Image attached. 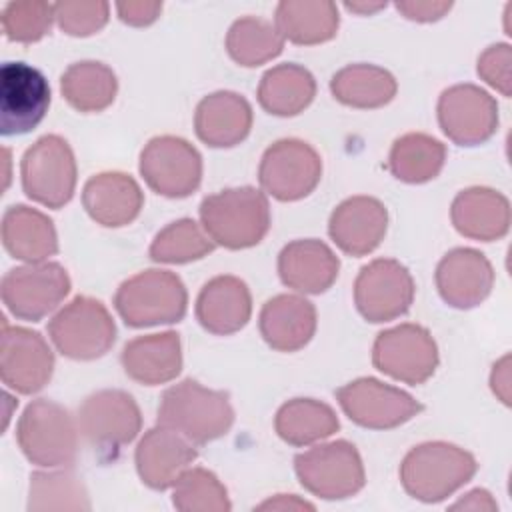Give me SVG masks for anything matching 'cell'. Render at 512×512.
Here are the masks:
<instances>
[{"instance_id":"obj_34","label":"cell","mask_w":512,"mask_h":512,"mask_svg":"<svg viewBox=\"0 0 512 512\" xmlns=\"http://www.w3.org/2000/svg\"><path fill=\"white\" fill-rule=\"evenodd\" d=\"M60 90L78 112H100L114 102L118 80L106 64L86 60L72 64L62 74Z\"/></svg>"},{"instance_id":"obj_3","label":"cell","mask_w":512,"mask_h":512,"mask_svg":"<svg viewBox=\"0 0 512 512\" xmlns=\"http://www.w3.org/2000/svg\"><path fill=\"white\" fill-rule=\"evenodd\" d=\"M476 472V460L464 448L448 442H424L414 446L400 464L404 490L422 502H440Z\"/></svg>"},{"instance_id":"obj_30","label":"cell","mask_w":512,"mask_h":512,"mask_svg":"<svg viewBox=\"0 0 512 512\" xmlns=\"http://www.w3.org/2000/svg\"><path fill=\"white\" fill-rule=\"evenodd\" d=\"M314 76L298 64H280L270 68L258 86L260 106L274 116L300 114L314 100Z\"/></svg>"},{"instance_id":"obj_44","label":"cell","mask_w":512,"mask_h":512,"mask_svg":"<svg viewBox=\"0 0 512 512\" xmlns=\"http://www.w3.org/2000/svg\"><path fill=\"white\" fill-rule=\"evenodd\" d=\"M398 12H402L408 20H416V22H432L442 18L452 4L450 2H420V0H408V2H396Z\"/></svg>"},{"instance_id":"obj_17","label":"cell","mask_w":512,"mask_h":512,"mask_svg":"<svg viewBox=\"0 0 512 512\" xmlns=\"http://www.w3.org/2000/svg\"><path fill=\"white\" fill-rule=\"evenodd\" d=\"M438 122L442 132L460 146L486 142L498 126V104L474 84H456L438 100Z\"/></svg>"},{"instance_id":"obj_10","label":"cell","mask_w":512,"mask_h":512,"mask_svg":"<svg viewBox=\"0 0 512 512\" xmlns=\"http://www.w3.org/2000/svg\"><path fill=\"white\" fill-rule=\"evenodd\" d=\"M372 362L390 378L416 386L434 374L438 348L426 328L400 324L378 334L372 348Z\"/></svg>"},{"instance_id":"obj_31","label":"cell","mask_w":512,"mask_h":512,"mask_svg":"<svg viewBox=\"0 0 512 512\" xmlns=\"http://www.w3.org/2000/svg\"><path fill=\"white\" fill-rule=\"evenodd\" d=\"M338 8L334 2L284 0L276 8V28L294 44H320L338 30Z\"/></svg>"},{"instance_id":"obj_27","label":"cell","mask_w":512,"mask_h":512,"mask_svg":"<svg viewBox=\"0 0 512 512\" xmlns=\"http://www.w3.org/2000/svg\"><path fill=\"white\" fill-rule=\"evenodd\" d=\"M124 372L146 386L170 382L182 370L180 336L176 332L148 334L130 340L122 350Z\"/></svg>"},{"instance_id":"obj_37","label":"cell","mask_w":512,"mask_h":512,"mask_svg":"<svg viewBox=\"0 0 512 512\" xmlns=\"http://www.w3.org/2000/svg\"><path fill=\"white\" fill-rule=\"evenodd\" d=\"M214 250L212 238L194 220L182 218L168 224L156 234L150 244V258L154 262L184 264L204 258Z\"/></svg>"},{"instance_id":"obj_28","label":"cell","mask_w":512,"mask_h":512,"mask_svg":"<svg viewBox=\"0 0 512 512\" xmlns=\"http://www.w3.org/2000/svg\"><path fill=\"white\" fill-rule=\"evenodd\" d=\"M456 230L472 240H498L510 228V204L506 196L490 188L462 190L452 202Z\"/></svg>"},{"instance_id":"obj_22","label":"cell","mask_w":512,"mask_h":512,"mask_svg":"<svg viewBox=\"0 0 512 512\" xmlns=\"http://www.w3.org/2000/svg\"><path fill=\"white\" fill-rule=\"evenodd\" d=\"M82 204L92 220L102 226L118 228L130 224L140 214L144 194L132 176L102 172L86 182Z\"/></svg>"},{"instance_id":"obj_38","label":"cell","mask_w":512,"mask_h":512,"mask_svg":"<svg viewBox=\"0 0 512 512\" xmlns=\"http://www.w3.org/2000/svg\"><path fill=\"white\" fill-rule=\"evenodd\" d=\"M90 502L72 470L34 472L30 476L28 510H88Z\"/></svg>"},{"instance_id":"obj_32","label":"cell","mask_w":512,"mask_h":512,"mask_svg":"<svg viewBox=\"0 0 512 512\" xmlns=\"http://www.w3.org/2000/svg\"><path fill=\"white\" fill-rule=\"evenodd\" d=\"M274 428L284 442L306 446L332 436L340 422L328 404L314 398H294L278 410Z\"/></svg>"},{"instance_id":"obj_13","label":"cell","mask_w":512,"mask_h":512,"mask_svg":"<svg viewBox=\"0 0 512 512\" xmlns=\"http://www.w3.org/2000/svg\"><path fill=\"white\" fill-rule=\"evenodd\" d=\"M50 106L44 74L26 62H6L0 70V132L18 136L36 128Z\"/></svg>"},{"instance_id":"obj_45","label":"cell","mask_w":512,"mask_h":512,"mask_svg":"<svg viewBox=\"0 0 512 512\" xmlns=\"http://www.w3.org/2000/svg\"><path fill=\"white\" fill-rule=\"evenodd\" d=\"M492 390L504 404H510V356H504L492 372Z\"/></svg>"},{"instance_id":"obj_7","label":"cell","mask_w":512,"mask_h":512,"mask_svg":"<svg viewBox=\"0 0 512 512\" xmlns=\"http://www.w3.org/2000/svg\"><path fill=\"white\" fill-rule=\"evenodd\" d=\"M20 174L28 198L48 208H60L70 202L76 188L74 152L64 138L42 136L24 152Z\"/></svg>"},{"instance_id":"obj_39","label":"cell","mask_w":512,"mask_h":512,"mask_svg":"<svg viewBox=\"0 0 512 512\" xmlns=\"http://www.w3.org/2000/svg\"><path fill=\"white\" fill-rule=\"evenodd\" d=\"M172 502L182 512H226L230 500L224 484L204 468H188L174 482Z\"/></svg>"},{"instance_id":"obj_47","label":"cell","mask_w":512,"mask_h":512,"mask_svg":"<svg viewBox=\"0 0 512 512\" xmlns=\"http://www.w3.org/2000/svg\"><path fill=\"white\" fill-rule=\"evenodd\" d=\"M258 510H314V506L304 500H298L294 494H278L274 500L262 502Z\"/></svg>"},{"instance_id":"obj_25","label":"cell","mask_w":512,"mask_h":512,"mask_svg":"<svg viewBox=\"0 0 512 512\" xmlns=\"http://www.w3.org/2000/svg\"><path fill=\"white\" fill-rule=\"evenodd\" d=\"M252 314L248 286L236 276H216L196 300V318L212 334L226 336L246 326Z\"/></svg>"},{"instance_id":"obj_46","label":"cell","mask_w":512,"mask_h":512,"mask_svg":"<svg viewBox=\"0 0 512 512\" xmlns=\"http://www.w3.org/2000/svg\"><path fill=\"white\" fill-rule=\"evenodd\" d=\"M452 508H468V510H496V502L490 498V494L486 490H472L466 494V498L458 500L456 504H452Z\"/></svg>"},{"instance_id":"obj_42","label":"cell","mask_w":512,"mask_h":512,"mask_svg":"<svg viewBox=\"0 0 512 512\" xmlns=\"http://www.w3.org/2000/svg\"><path fill=\"white\" fill-rule=\"evenodd\" d=\"M510 60L512 50L508 44H494L478 58V74L502 96H510Z\"/></svg>"},{"instance_id":"obj_41","label":"cell","mask_w":512,"mask_h":512,"mask_svg":"<svg viewBox=\"0 0 512 512\" xmlns=\"http://www.w3.org/2000/svg\"><path fill=\"white\" fill-rule=\"evenodd\" d=\"M106 2H58L54 4V20L70 36H90L108 20Z\"/></svg>"},{"instance_id":"obj_4","label":"cell","mask_w":512,"mask_h":512,"mask_svg":"<svg viewBox=\"0 0 512 512\" xmlns=\"http://www.w3.org/2000/svg\"><path fill=\"white\" fill-rule=\"evenodd\" d=\"M188 294L182 280L168 270H144L118 288L114 306L128 326L172 324L186 314Z\"/></svg>"},{"instance_id":"obj_43","label":"cell","mask_w":512,"mask_h":512,"mask_svg":"<svg viewBox=\"0 0 512 512\" xmlns=\"http://www.w3.org/2000/svg\"><path fill=\"white\" fill-rule=\"evenodd\" d=\"M116 10L122 22L130 26H148L160 16L162 2H118Z\"/></svg>"},{"instance_id":"obj_2","label":"cell","mask_w":512,"mask_h":512,"mask_svg":"<svg viewBox=\"0 0 512 512\" xmlns=\"http://www.w3.org/2000/svg\"><path fill=\"white\" fill-rule=\"evenodd\" d=\"M200 218L214 244L230 250L256 246L270 228V206L266 196L252 188H228L206 196Z\"/></svg>"},{"instance_id":"obj_48","label":"cell","mask_w":512,"mask_h":512,"mask_svg":"<svg viewBox=\"0 0 512 512\" xmlns=\"http://www.w3.org/2000/svg\"><path fill=\"white\" fill-rule=\"evenodd\" d=\"M386 6V2H378V4H366V2H348L346 4V8L348 10H352V12H358V14H372V12H378V10H382Z\"/></svg>"},{"instance_id":"obj_21","label":"cell","mask_w":512,"mask_h":512,"mask_svg":"<svg viewBox=\"0 0 512 512\" xmlns=\"http://www.w3.org/2000/svg\"><path fill=\"white\" fill-rule=\"evenodd\" d=\"M388 226L384 204L372 196H354L344 200L330 216L328 232L334 244L350 254H370L382 242Z\"/></svg>"},{"instance_id":"obj_11","label":"cell","mask_w":512,"mask_h":512,"mask_svg":"<svg viewBox=\"0 0 512 512\" xmlns=\"http://www.w3.org/2000/svg\"><path fill=\"white\" fill-rule=\"evenodd\" d=\"M322 160L318 152L296 138L274 142L262 156L258 178L262 188L282 202L308 196L320 182Z\"/></svg>"},{"instance_id":"obj_15","label":"cell","mask_w":512,"mask_h":512,"mask_svg":"<svg viewBox=\"0 0 512 512\" xmlns=\"http://www.w3.org/2000/svg\"><path fill=\"white\" fill-rule=\"evenodd\" d=\"M78 428L94 448L116 452L138 436L142 428L140 408L122 390H100L82 402Z\"/></svg>"},{"instance_id":"obj_24","label":"cell","mask_w":512,"mask_h":512,"mask_svg":"<svg viewBox=\"0 0 512 512\" xmlns=\"http://www.w3.org/2000/svg\"><path fill=\"white\" fill-rule=\"evenodd\" d=\"M316 332V308L302 296L278 294L260 312V334L278 352L304 348Z\"/></svg>"},{"instance_id":"obj_20","label":"cell","mask_w":512,"mask_h":512,"mask_svg":"<svg viewBox=\"0 0 512 512\" xmlns=\"http://www.w3.org/2000/svg\"><path fill=\"white\" fill-rule=\"evenodd\" d=\"M494 270L488 258L472 248L448 252L436 268V286L446 304L474 308L492 290Z\"/></svg>"},{"instance_id":"obj_19","label":"cell","mask_w":512,"mask_h":512,"mask_svg":"<svg viewBox=\"0 0 512 512\" xmlns=\"http://www.w3.org/2000/svg\"><path fill=\"white\" fill-rule=\"evenodd\" d=\"M196 444L180 432L158 424L148 430L136 448V468L142 482L154 490L174 486L196 460Z\"/></svg>"},{"instance_id":"obj_18","label":"cell","mask_w":512,"mask_h":512,"mask_svg":"<svg viewBox=\"0 0 512 512\" xmlns=\"http://www.w3.org/2000/svg\"><path fill=\"white\" fill-rule=\"evenodd\" d=\"M52 370L54 354L38 332L2 324L0 378L8 388L20 394H34L48 384Z\"/></svg>"},{"instance_id":"obj_14","label":"cell","mask_w":512,"mask_h":512,"mask_svg":"<svg viewBox=\"0 0 512 512\" xmlns=\"http://www.w3.org/2000/svg\"><path fill=\"white\" fill-rule=\"evenodd\" d=\"M414 280L404 264L378 258L366 264L354 282V302L368 322H388L408 312Z\"/></svg>"},{"instance_id":"obj_8","label":"cell","mask_w":512,"mask_h":512,"mask_svg":"<svg viewBox=\"0 0 512 512\" xmlns=\"http://www.w3.org/2000/svg\"><path fill=\"white\" fill-rule=\"evenodd\" d=\"M300 484L326 500H340L362 490L366 476L354 444L334 440L314 446L294 458Z\"/></svg>"},{"instance_id":"obj_35","label":"cell","mask_w":512,"mask_h":512,"mask_svg":"<svg viewBox=\"0 0 512 512\" xmlns=\"http://www.w3.org/2000/svg\"><path fill=\"white\" fill-rule=\"evenodd\" d=\"M446 160V148L440 140L420 134V132H410L400 136L388 158L390 172L408 184H422L438 176Z\"/></svg>"},{"instance_id":"obj_40","label":"cell","mask_w":512,"mask_h":512,"mask_svg":"<svg viewBox=\"0 0 512 512\" xmlns=\"http://www.w3.org/2000/svg\"><path fill=\"white\" fill-rule=\"evenodd\" d=\"M54 6L46 2H10L2 12V28L8 40L36 42L50 32Z\"/></svg>"},{"instance_id":"obj_6","label":"cell","mask_w":512,"mask_h":512,"mask_svg":"<svg viewBox=\"0 0 512 512\" xmlns=\"http://www.w3.org/2000/svg\"><path fill=\"white\" fill-rule=\"evenodd\" d=\"M48 334L64 356L72 360H94L112 348L116 326L100 300L76 296L50 320Z\"/></svg>"},{"instance_id":"obj_29","label":"cell","mask_w":512,"mask_h":512,"mask_svg":"<svg viewBox=\"0 0 512 512\" xmlns=\"http://www.w3.org/2000/svg\"><path fill=\"white\" fill-rule=\"evenodd\" d=\"M2 244L10 256L28 264L44 262L58 252L52 220L30 206H10L2 216Z\"/></svg>"},{"instance_id":"obj_33","label":"cell","mask_w":512,"mask_h":512,"mask_svg":"<svg viewBox=\"0 0 512 512\" xmlns=\"http://www.w3.org/2000/svg\"><path fill=\"white\" fill-rule=\"evenodd\" d=\"M334 98L352 108H380L396 94L394 76L374 64H352L332 76Z\"/></svg>"},{"instance_id":"obj_26","label":"cell","mask_w":512,"mask_h":512,"mask_svg":"<svg viewBox=\"0 0 512 512\" xmlns=\"http://www.w3.org/2000/svg\"><path fill=\"white\" fill-rule=\"evenodd\" d=\"M196 134L212 148L240 144L252 128V108L236 92H214L206 96L194 116Z\"/></svg>"},{"instance_id":"obj_1","label":"cell","mask_w":512,"mask_h":512,"mask_svg":"<svg viewBox=\"0 0 512 512\" xmlns=\"http://www.w3.org/2000/svg\"><path fill=\"white\" fill-rule=\"evenodd\" d=\"M234 422L228 394L204 388L196 380L170 386L158 406V424L168 426L194 444H206L224 436Z\"/></svg>"},{"instance_id":"obj_9","label":"cell","mask_w":512,"mask_h":512,"mask_svg":"<svg viewBox=\"0 0 512 512\" xmlns=\"http://www.w3.org/2000/svg\"><path fill=\"white\" fill-rule=\"evenodd\" d=\"M70 292L68 272L56 262L12 268L2 278V302L20 320H40Z\"/></svg>"},{"instance_id":"obj_23","label":"cell","mask_w":512,"mask_h":512,"mask_svg":"<svg viewBox=\"0 0 512 512\" xmlns=\"http://www.w3.org/2000/svg\"><path fill=\"white\" fill-rule=\"evenodd\" d=\"M340 262L320 240H294L278 256V272L288 288L304 294L326 292L338 278Z\"/></svg>"},{"instance_id":"obj_36","label":"cell","mask_w":512,"mask_h":512,"mask_svg":"<svg viewBox=\"0 0 512 512\" xmlns=\"http://www.w3.org/2000/svg\"><path fill=\"white\" fill-rule=\"evenodd\" d=\"M284 38L274 24L262 18L246 16L232 24L226 36V48L240 66H260L282 52Z\"/></svg>"},{"instance_id":"obj_5","label":"cell","mask_w":512,"mask_h":512,"mask_svg":"<svg viewBox=\"0 0 512 512\" xmlns=\"http://www.w3.org/2000/svg\"><path fill=\"white\" fill-rule=\"evenodd\" d=\"M18 446L38 466H68L78 450V430L66 408L38 398L26 406L16 428Z\"/></svg>"},{"instance_id":"obj_16","label":"cell","mask_w":512,"mask_h":512,"mask_svg":"<svg viewBox=\"0 0 512 512\" xmlns=\"http://www.w3.org/2000/svg\"><path fill=\"white\" fill-rule=\"evenodd\" d=\"M336 400L352 422L374 430L400 426L422 410L408 392L376 378H358L338 388Z\"/></svg>"},{"instance_id":"obj_12","label":"cell","mask_w":512,"mask_h":512,"mask_svg":"<svg viewBox=\"0 0 512 512\" xmlns=\"http://www.w3.org/2000/svg\"><path fill=\"white\" fill-rule=\"evenodd\" d=\"M140 174L154 192L184 198L200 186L202 158L184 138L156 136L140 154Z\"/></svg>"}]
</instances>
